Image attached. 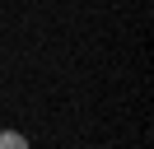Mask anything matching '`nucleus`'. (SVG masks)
Here are the masks:
<instances>
[{"instance_id":"nucleus-1","label":"nucleus","mask_w":154,"mask_h":149,"mask_svg":"<svg viewBox=\"0 0 154 149\" xmlns=\"http://www.w3.org/2000/svg\"><path fill=\"white\" fill-rule=\"evenodd\" d=\"M0 149H28V135L23 130H0Z\"/></svg>"}]
</instances>
